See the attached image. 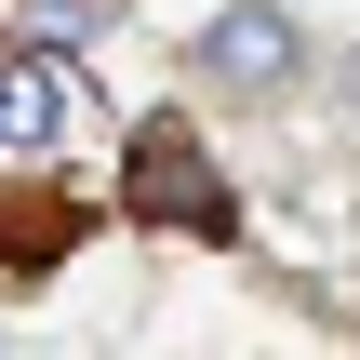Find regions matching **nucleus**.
I'll list each match as a JSON object with an SVG mask.
<instances>
[{"mask_svg":"<svg viewBox=\"0 0 360 360\" xmlns=\"http://www.w3.org/2000/svg\"><path fill=\"white\" fill-rule=\"evenodd\" d=\"M120 214H147V227H227V174L200 160L187 120H147V134H134V160H120Z\"/></svg>","mask_w":360,"mask_h":360,"instance_id":"f257e3e1","label":"nucleus"},{"mask_svg":"<svg viewBox=\"0 0 360 360\" xmlns=\"http://www.w3.org/2000/svg\"><path fill=\"white\" fill-rule=\"evenodd\" d=\"M67 134H80V94H67L53 40L40 53H0V147H67Z\"/></svg>","mask_w":360,"mask_h":360,"instance_id":"7ed1b4c3","label":"nucleus"},{"mask_svg":"<svg viewBox=\"0 0 360 360\" xmlns=\"http://www.w3.org/2000/svg\"><path fill=\"white\" fill-rule=\"evenodd\" d=\"M200 80H214V94H281V80H307V27L267 13V0H254V13H214V27H200Z\"/></svg>","mask_w":360,"mask_h":360,"instance_id":"f03ea898","label":"nucleus"}]
</instances>
